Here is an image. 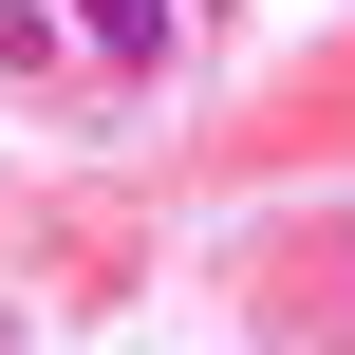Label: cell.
I'll return each instance as SVG.
<instances>
[{
  "instance_id": "6da1fadb",
  "label": "cell",
  "mask_w": 355,
  "mask_h": 355,
  "mask_svg": "<svg viewBox=\"0 0 355 355\" xmlns=\"http://www.w3.org/2000/svg\"><path fill=\"white\" fill-rule=\"evenodd\" d=\"M75 37H94L112 75H168V0H75Z\"/></svg>"
}]
</instances>
